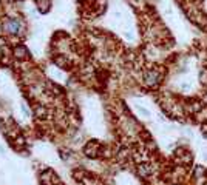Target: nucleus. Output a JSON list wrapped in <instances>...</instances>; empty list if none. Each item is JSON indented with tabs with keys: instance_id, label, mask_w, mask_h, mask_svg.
<instances>
[{
	"instance_id": "nucleus-1",
	"label": "nucleus",
	"mask_w": 207,
	"mask_h": 185,
	"mask_svg": "<svg viewBox=\"0 0 207 185\" xmlns=\"http://www.w3.org/2000/svg\"><path fill=\"white\" fill-rule=\"evenodd\" d=\"M3 30L11 36H17L20 31V22L14 17H6L3 20Z\"/></svg>"
},
{
	"instance_id": "nucleus-2",
	"label": "nucleus",
	"mask_w": 207,
	"mask_h": 185,
	"mask_svg": "<svg viewBox=\"0 0 207 185\" xmlns=\"http://www.w3.org/2000/svg\"><path fill=\"white\" fill-rule=\"evenodd\" d=\"M144 82H145L147 85H150V86L156 85V83L159 82V73L156 71V69H150V71H147V73L144 74Z\"/></svg>"
},
{
	"instance_id": "nucleus-3",
	"label": "nucleus",
	"mask_w": 207,
	"mask_h": 185,
	"mask_svg": "<svg viewBox=\"0 0 207 185\" xmlns=\"http://www.w3.org/2000/svg\"><path fill=\"white\" fill-rule=\"evenodd\" d=\"M181 91H190L192 89V80H181V85H179Z\"/></svg>"
},
{
	"instance_id": "nucleus-4",
	"label": "nucleus",
	"mask_w": 207,
	"mask_h": 185,
	"mask_svg": "<svg viewBox=\"0 0 207 185\" xmlns=\"http://www.w3.org/2000/svg\"><path fill=\"white\" fill-rule=\"evenodd\" d=\"M136 110H137V113H139L141 116H145V117H150V111H148V110H145V108H142V106H136Z\"/></svg>"
},
{
	"instance_id": "nucleus-5",
	"label": "nucleus",
	"mask_w": 207,
	"mask_h": 185,
	"mask_svg": "<svg viewBox=\"0 0 207 185\" xmlns=\"http://www.w3.org/2000/svg\"><path fill=\"white\" fill-rule=\"evenodd\" d=\"M202 157H204V160L207 162V151H204V153H202Z\"/></svg>"
}]
</instances>
